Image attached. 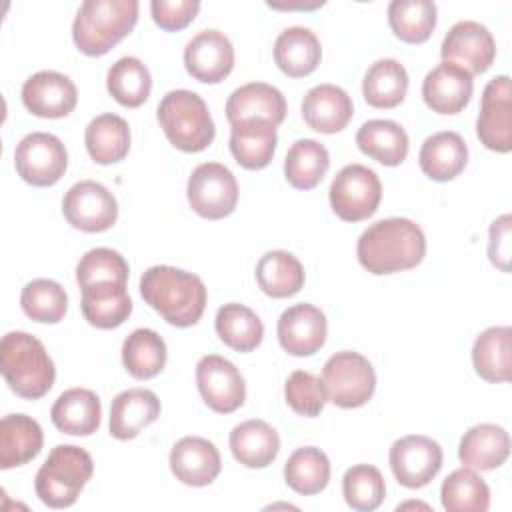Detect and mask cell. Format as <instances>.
I'll return each instance as SVG.
<instances>
[{"mask_svg":"<svg viewBox=\"0 0 512 512\" xmlns=\"http://www.w3.org/2000/svg\"><path fill=\"white\" fill-rule=\"evenodd\" d=\"M426 254L422 228L408 218H384L370 224L358 238L356 256L370 274H394L410 270Z\"/></svg>","mask_w":512,"mask_h":512,"instance_id":"1","label":"cell"},{"mask_svg":"<svg viewBox=\"0 0 512 512\" xmlns=\"http://www.w3.org/2000/svg\"><path fill=\"white\" fill-rule=\"evenodd\" d=\"M140 294L168 324L194 326L206 308L208 292L200 276L176 266H152L140 278Z\"/></svg>","mask_w":512,"mask_h":512,"instance_id":"2","label":"cell"},{"mask_svg":"<svg viewBox=\"0 0 512 512\" xmlns=\"http://www.w3.org/2000/svg\"><path fill=\"white\" fill-rule=\"evenodd\" d=\"M0 370L10 390L26 400H38L54 384L56 368L44 344L28 332H8L0 342Z\"/></svg>","mask_w":512,"mask_h":512,"instance_id":"3","label":"cell"},{"mask_svg":"<svg viewBox=\"0 0 512 512\" xmlns=\"http://www.w3.org/2000/svg\"><path fill=\"white\" fill-rule=\"evenodd\" d=\"M136 0H86L72 24L76 48L86 56H102L126 38L138 22Z\"/></svg>","mask_w":512,"mask_h":512,"instance_id":"4","label":"cell"},{"mask_svg":"<svg viewBox=\"0 0 512 512\" xmlns=\"http://www.w3.org/2000/svg\"><path fill=\"white\" fill-rule=\"evenodd\" d=\"M158 122L168 142L182 152H202L216 128L206 102L192 90H170L158 104Z\"/></svg>","mask_w":512,"mask_h":512,"instance_id":"5","label":"cell"},{"mask_svg":"<svg viewBox=\"0 0 512 512\" xmlns=\"http://www.w3.org/2000/svg\"><path fill=\"white\" fill-rule=\"evenodd\" d=\"M94 462L90 454L74 444H58L36 472L34 488L38 498L50 508H68L92 478Z\"/></svg>","mask_w":512,"mask_h":512,"instance_id":"6","label":"cell"},{"mask_svg":"<svg viewBox=\"0 0 512 512\" xmlns=\"http://www.w3.org/2000/svg\"><path fill=\"white\" fill-rule=\"evenodd\" d=\"M322 384L332 404L340 408H360L374 396L376 372L366 356L342 350L326 360Z\"/></svg>","mask_w":512,"mask_h":512,"instance_id":"7","label":"cell"},{"mask_svg":"<svg viewBox=\"0 0 512 512\" xmlns=\"http://www.w3.org/2000/svg\"><path fill=\"white\" fill-rule=\"evenodd\" d=\"M382 184L374 170L362 164L344 166L330 184V206L346 222L370 218L380 204Z\"/></svg>","mask_w":512,"mask_h":512,"instance_id":"8","label":"cell"},{"mask_svg":"<svg viewBox=\"0 0 512 512\" xmlns=\"http://www.w3.org/2000/svg\"><path fill=\"white\" fill-rule=\"evenodd\" d=\"M186 194L198 216L220 220L230 216L238 204V182L224 164L204 162L192 170Z\"/></svg>","mask_w":512,"mask_h":512,"instance_id":"9","label":"cell"},{"mask_svg":"<svg viewBox=\"0 0 512 512\" xmlns=\"http://www.w3.org/2000/svg\"><path fill=\"white\" fill-rule=\"evenodd\" d=\"M14 166L24 182L46 188L64 176L68 152L58 136L50 132H32L16 144Z\"/></svg>","mask_w":512,"mask_h":512,"instance_id":"10","label":"cell"},{"mask_svg":"<svg viewBox=\"0 0 512 512\" xmlns=\"http://www.w3.org/2000/svg\"><path fill=\"white\" fill-rule=\"evenodd\" d=\"M66 222L82 232H104L116 224L118 202L100 182L80 180L62 198Z\"/></svg>","mask_w":512,"mask_h":512,"instance_id":"11","label":"cell"},{"mask_svg":"<svg viewBox=\"0 0 512 512\" xmlns=\"http://www.w3.org/2000/svg\"><path fill=\"white\" fill-rule=\"evenodd\" d=\"M196 384L204 404L218 414H230L244 404L246 384L240 370L218 354L198 360Z\"/></svg>","mask_w":512,"mask_h":512,"instance_id":"12","label":"cell"},{"mask_svg":"<svg viewBox=\"0 0 512 512\" xmlns=\"http://www.w3.org/2000/svg\"><path fill=\"white\" fill-rule=\"evenodd\" d=\"M442 458L440 444L420 434L396 440L388 456L394 478L406 488H422L430 484L442 468Z\"/></svg>","mask_w":512,"mask_h":512,"instance_id":"13","label":"cell"},{"mask_svg":"<svg viewBox=\"0 0 512 512\" xmlns=\"http://www.w3.org/2000/svg\"><path fill=\"white\" fill-rule=\"evenodd\" d=\"M442 62L464 68L470 76L484 74L496 58V42L492 32L474 20L456 22L442 40Z\"/></svg>","mask_w":512,"mask_h":512,"instance_id":"14","label":"cell"},{"mask_svg":"<svg viewBox=\"0 0 512 512\" xmlns=\"http://www.w3.org/2000/svg\"><path fill=\"white\" fill-rule=\"evenodd\" d=\"M480 142L494 152L512 150V100L510 78L506 74L492 78L482 92V106L476 120Z\"/></svg>","mask_w":512,"mask_h":512,"instance_id":"15","label":"cell"},{"mask_svg":"<svg viewBox=\"0 0 512 512\" xmlns=\"http://www.w3.org/2000/svg\"><path fill=\"white\" fill-rule=\"evenodd\" d=\"M326 316L314 304L302 302L286 308L276 326L280 346L292 356H312L326 342Z\"/></svg>","mask_w":512,"mask_h":512,"instance_id":"16","label":"cell"},{"mask_svg":"<svg viewBox=\"0 0 512 512\" xmlns=\"http://www.w3.org/2000/svg\"><path fill=\"white\" fill-rule=\"evenodd\" d=\"M184 66L198 82L218 84L234 68L232 42L220 30H202L186 44Z\"/></svg>","mask_w":512,"mask_h":512,"instance_id":"17","label":"cell"},{"mask_svg":"<svg viewBox=\"0 0 512 512\" xmlns=\"http://www.w3.org/2000/svg\"><path fill=\"white\" fill-rule=\"evenodd\" d=\"M22 102L34 116L62 118L76 108L78 90L66 74L40 70L24 82Z\"/></svg>","mask_w":512,"mask_h":512,"instance_id":"18","label":"cell"},{"mask_svg":"<svg viewBox=\"0 0 512 512\" xmlns=\"http://www.w3.org/2000/svg\"><path fill=\"white\" fill-rule=\"evenodd\" d=\"M472 92V76L452 62H440L422 82V98L438 114H458L468 106Z\"/></svg>","mask_w":512,"mask_h":512,"instance_id":"19","label":"cell"},{"mask_svg":"<svg viewBox=\"0 0 512 512\" xmlns=\"http://www.w3.org/2000/svg\"><path fill=\"white\" fill-rule=\"evenodd\" d=\"M218 448L200 436H184L170 450V470L186 486H208L220 474Z\"/></svg>","mask_w":512,"mask_h":512,"instance_id":"20","label":"cell"},{"mask_svg":"<svg viewBox=\"0 0 512 512\" xmlns=\"http://www.w3.org/2000/svg\"><path fill=\"white\" fill-rule=\"evenodd\" d=\"M226 118L232 126L246 120H266L278 126L286 118V100L272 84L250 82L228 96Z\"/></svg>","mask_w":512,"mask_h":512,"instance_id":"21","label":"cell"},{"mask_svg":"<svg viewBox=\"0 0 512 512\" xmlns=\"http://www.w3.org/2000/svg\"><path fill=\"white\" fill-rule=\"evenodd\" d=\"M354 114L352 98L334 84H318L304 94L302 118L322 134H334L348 126Z\"/></svg>","mask_w":512,"mask_h":512,"instance_id":"22","label":"cell"},{"mask_svg":"<svg viewBox=\"0 0 512 512\" xmlns=\"http://www.w3.org/2000/svg\"><path fill=\"white\" fill-rule=\"evenodd\" d=\"M160 416V400L148 388H128L110 406V434L116 440L136 438Z\"/></svg>","mask_w":512,"mask_h":512,"instance_id":"23","label":"cell"},{"mask_svg":"<svg viewBox=\"0 0 512 512\" xmlns=\"http://www.w3.org/2000/svg\"><path fill=\"white\" fill-rule=\"evenodd\" d=\"M82 314L88 324L100 330L118 328L132 314V300L126 282H98L80 288Z\"/></svg>","mask_w":512,"mask_h":512,"instance_id":"24","label":"cell"},{"mask_svg":"<svg viewBox=\"0 0 512 512\" xmlns=\"http://www.w3.org/2000/svg\"><path fill=\"white\" fill-rule=\"evenodd\" d=\"M510 454V436L498 424H476L468 428L458 446V458L472 470H496Z\"/></svg>","mask_w":512,"mask_h":512,"instance_id":"25","label":"cell"},{"mask_svg":"<svg viewBox=\"0 0 512 512\" xmlns=\"http://www.w3.org/2000/svg\"><path fill=\"white\" fill-rule=\"evenodd\" d=\"M52 424L72 436H90L98 430L102 418V404L96 392L88 388L64 390L50 410Z\"/></svg>","mask_w":512,"mask_h":512,"instance_id":"26","label":"cell"},{"mask_svg":"<svg viewBox=\"0 0 512 512\" xmlns=\"http://www.w3.org/2000/svg\"><path fill=\"white\" fill-rule=\"evenodd\" d=\"M422 172L434 182L456 178L468 162V148L458 132L442 130L424 140L418 152Z\"/></svg>","mask_w":512,"mask_h":512,"instance_id":"27","label":"cell"},{"mask_svg":"<svg viewBox=\"0 0 512 512\" xmlns=\"http://www.w3.org/2000/svg\"><path fill=\"white\" fill-rule=\"evenodd\" d=\"M44 444L40 424L26 414H8L0 420V468H16L34 460Z\"/></svg>","mask_w":512,"mask_h":512,"instance_id":"28","label":"cell"},{"mask_svg":"<svg viewBox=\"0 0 512 512\" xmlns=\"http://www.w3.org/2000/svg\"><path fill=\"white\" fill-rule=\"evenodd\" d=\"M230 450L242 466L266 468L280 452V436L268 422L252 418L232 428Z\"/></svg>","mask_w":512,"mask_h":512,"instance_id":"29","label":"cell"},{"mask_svg":"<svg viewBox=\"0 0 512 512\" xmlns=\"http://www.w3.org/2000/svg\"><path fill=\"white\" fill-rule=\"evenodd\" d=\"M320 58V40L310 28L290 26L274 42V62L290 78L308 76L320 64Z\"/></svg>","mask_w":512,"mask_h":512,"instance_id":"30","label":"cell"},{"mask_svg":"<svg viewBox=\"0 0 512 512\" xmlns=\"http://www.w3.org/2000/svg\"><path fill=\"white\" fill-rule=\"evenodd\" d=\"M278 144L276 126L266 120H246L232 126L230 152L248 170H262L270 164Z\"/></svg>","mask_w":512,"mask_h":512,"instance_id":"31","label":"cell"},{"mask_svg":"<svg viewBox=\"0 0 512 512\" xmlns=\"http://www.w3.org/2000/svg\"><path fill=\"white\" fill-rule=\"evenodd\" d=\"M512 330L492 326L478 334L472 346V364L480 378L488 382H508L512 372Z\"/></svg>","mask_w":512,"mask_h":512,"instance_id":"32","label":"cell"},{"mask_svg":"<svg viewBox=\"0 0 512 512\" xmlns=\"http://www.w3.org/2000/svg\"><path fill=\"white\" fill-rule=\"evenodd\" d=\"M84 144L96 164H116L124 160L130 150L128 122L112 112L100 114L86 126Z\"/></svg>","mask_w":512,"mask_h":512,"instance_id":"33","label":"cell"},{"mask_svg":"<svg viewBox=\"0 0 512 512\" xmlns=\"http://www.w3.org/2000/svg\"><path fill=\"white\" fill-rule=\"evenodd\" d=\"M356 144L362 154L384 166H398L408 154V134L394 120H368L356 132Z\"/></svg>","mask_w":512,"mask_h":512,"instance_id":"34","label":"cell"},{"mask_svg":"<svg viewBox=\"0 0 512 512\" xmlns=\"http://www.w3.org/2000/svg\"><path fill=\"white\" fill-rule=\"evenodd\" d=\"M304 280V266L292 252L270 250L256 264V282L266 296H294L302 290Z\"/></svg>","mask_w":512,"mask_h":512,"instance_id":"35","label":"cell"},{"mask_svg":"<svg viewBox=\"0 0 512 512\" xmlns=\"http://www.w3.org/2000/svg\"><path fill=\"white\" fill-rule=\"evenodd\" d=\"M408 92V72L394 58L376 60L364 74L362 94L374 108H394L404 102Z\"/></svg>","mask_w":512,"mask_h":512,"instance_id":"36","label":"cell"},{"mask_svg":"<svg viewBox=\"0 0 512 512\" xmlns=\"http://www.w3.org/2000/svg\"><path fill=\"white\" fill-rule=\"evenodd\" d=\"M168 350L162 336L150 328H136L122 344V364L130 376L148 380L166 366Z\"/></svg>","mask_w":512,"mask_h":512,"instance_id":"37","label":"cell"},{"mask_svg":"<svg viewBox=\"0 0 512 512\" xmlns=\"http://www.w3.org/2000/svg\"><path fill=\"white\" fill-rule=\"evenodd\" d=\"M214 326L220 340L236 352H252L264 338L262 320L248 306L238 302L220 306Z\"/></svg>","mask_w":512,"mask_h":512,"instance_id":"38","label":"cell"},{"mask_svg":"<svg viewBox=\"0 0 512 512\" xmlns=\"http://www.w3.org/2000/svg\"><path fill=\"white\" fill-rule=\"evenodd\" d=\"M330 166V154L324 144L302 138L296 140L284 158V176L290 186L310 190L320 184Z\"/></svg>","mask_w":512,"mask_h":512,"instance_id":"39","label":"cell"},{"mask_svg":"<svg viewBox=\"0 0 512 512\" xmlns=\"http://www.w3.org/2000/svg\"><path fill=\"white\" fill-rule=\"evenodd\" d=\"M284 480L296 494H318L330 482V460L316 446L298 448L284 464Z\"/></svg>","mask_w":512,"mask_h":512,"instance_id":"40","label":"cell"},{"mask_svg":"<svg viewBox=\"0 0 512 512\" xmlns=\"http://www.w3.org/2000/svg\"><path fill=\"white\" fill-rule=\"evenodd\" d=\"M106 86L110 96L118 104L126 108H138L150 96L152 76L146 64H142V60L134 56H124L110 66Z\"/></svg>","mask_w":512,"mask_h":512,"instance_id":"41","label":"cell"},{"mask_svg":"<svg viewBox=\"0 0 512 512\" xmlns=\"http://www.w3.org/2000/svg\"><path fill=\"white\" fill-rule=\"evenodd\" d=\"M436 12V4L430 0H392L388 6V24L402 42L420 44L434 32Z\"/></svg>","mask_w":512,"mask_h":512,"instance_id":"42","label":"cell"},{"mask_svg":"<svg viewBox=\"0 0 512 512\" xmlns=\"http://www.w3.org/2000/svg\"><path fill=\"white\" fill-rule=\"evenodd\" d=\"M440 500L448 512H486L490 506V488L472 468L464 466L446 476L440 488Z\"/></svg>","mask_w":512,"mask_h":512,"instance_id":"43","label":"cell"},{"mask_svg":"<svg viewBox=\"0 0 512 512\" xmlns=\"http://www.w3.org/2000/svg\"><path fill=\"white\" fill-rule=\"evenodd\" d=\"M20 306L34 322L56 324L68 310V294L56 280L36 278L22 288Z\"/></svg>","mask_w":512,"mask_h":512,"instance_id":"44","label":"cell"},{"mask_svg":"<svg viewBox=\"0 0 512 512\" xmlns=\"http://www.w3.org/2000/svg\"><path fill=\"white\" fill-rule=\"evenodd\" d=\"M342 494L352 510L372 512L384 502L386 484L376 466L356 464L342 478Z\"/></svg>","mask_w":512,"mask_h":512,"instance_id":"45","label":"cell"},{"mask_svg":"<svg viewBox=\"0 0 512 512\" xmlns=\"http://www.w3.org/2000/svg\"><path fill=\"white\" fill-rule=\"evenodd\" d=\"M128 272V262L120 252L112 248H92L76 266V282L80 288L98 282H126Z\"/></svg>","mask_w":512,"mask_h":512,"instance_id":"46","label":"cell"},{"mask_svg":"<svg viewBox=\"0 0 512 512\" xmlns=\"http://www.w3.org/2000/svg\"><path fill=\"white\" fill-rule=\"evenodd\" d=\"M284 396L288 406L306 418H314L324 410V404L328 402L324 384L320 378L306 370H294L286 384H284Z\"/></svg>","mask_w":512,"mask_h":512,"instance_id":"47","label":"cell"},{"mask_svg":"<svg viewBox=\"0 0 512 512\" xmlns=\"http://www.w3.org/2000/svg\"><path fill=\"white\" fill-rule=\"evenodd\" d=\"M200 10L198 0H152L150 12L154 22L166 32L186 28Z\"/></svg>","mask_w":512,"mask_h":512,"instance_id":"48","label":"cell"},{"mask_svg":"<svg viewBox=\"0 0 512 512\" xmlns=\"http://www.w3.org/2000/svg\"><path fill=\"white\" fill-rule=\"evenodd\" d=\"M510 214H502L490 224L488 256L494 266L502 272L510 270Z\"/></svg>","mask_w":512,"mask_h":512,"instance_id":"49","label":"cell"}]
</instances>
